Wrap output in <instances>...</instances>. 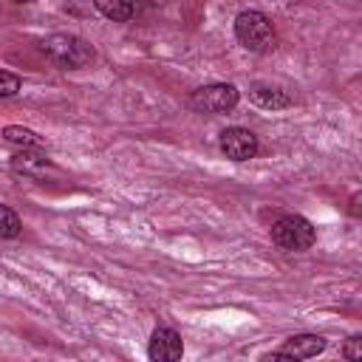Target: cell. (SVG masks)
Segmentation results:
<instances>
[{
  "mask_svg": "<svg viewBox=\"0 0 362 362\" xmlns=\"http://www.w3.org/2000/svg\"><path fill=\"white\" fill-rule=\"evenodd\" d=\"M3 136H6V141L8 144H23V150L25 147H42V139L34 133V130H28V127H17V124H8L6 130H3Z\"/></svg>",
  "mask_w": 362,
  "mask_h": 362,
  "instance_id": "cell-10",
  "label": "cell"
},
{
  "mask_svg": "<svg viewBox=\"0 0 362 362\" xmlns=\"http://www.w3.org/2000/svg\"><path fill=\"white\" fill-rule=\"evenodd\" d=\"M240 93L235 85L229 82H215V85H204L198 88L192 96H189V105L198 110V113H226L238 105Z\"/></svg>",
  "mask_w": 362,
  "mask_h": 362,
  "instance_id": "cell-4",
  "label": "cell"
},
{
  "mask_svg": "<svg viewBox=\"0 0 362 362\" xmlns=\"http://www.w3.org/2000/svg\"><path fill=\"white\" fill-rule=\"evenodd\" d=\"M342 354H345V359H351V362H362V337H351V339L345 342Z\"/></svg>",
  "mask_w": 362,
  "mask_h": 362,
  "instance_id": "cell-13",
  "label": "cell"
},
{
  "mask_svg": "<svg viewBox=\"0 0 362 362\" xmlns=\"http://www.w3.org/2000/svg\"><path fill=\"white\" fill-rule=\"evenodd\" d=\"M181 354H184V342H181L178 331H173V328L153 331L150 345H147V356L153 362H175V359H181Z\"/></svg>",
  "mask_w": 362,
  "mask_h": 362,
  "instance_id": "cell-6",
  "label": "cell"
},
{
  "mask_svg": "<svg viewBox=\"0 0 362 362\" xmlns=\"http://www.w3.org/2000/svg\"><path fill=\"white\" fill-rule=\"evenodd\" d=\"M221 150L232 161H249L257 153V136L246 127H226L221 133Z\"/></svg>",
  "mask_w": 362,
  "mask_h": 362,
  "instance_id": "cell-5",
  "label": "cell"
},
{
  "mask_svg": "<svg viewBox=\"0 0 362 362\" xmlns=\"http://www.w3.org/2000/svg\"><path fill=\"white\" fill-rule=\"evenodd\" d=\"M17 3H28V0H17Z\"/></svg>",
  "mask_w": 362,
  "mask_h": 362,
  "instance_id": "cell-15",
  "label": "cell"
},
{
  "mask_svg": "<svg viewBox=\"0 0 362 362\" xmlns=\"http://www.w3.org/2000/svg\"><path fill=\"white\" fill-rule=\"evenodd\" d=\"M314 238H317V232H314L311 221L303 215H286L272 223V240L286 252H303L314 243Z\"/></svg>",
  "mask_w": 362,
  "mask_h": 362,
  "instance_id": "cell-3",
  "label": "cell"
},
{
  "mask_svg": "<svg viewBox=\"0 0 362 362\" xmlns=\"http://www.w3.org/2000/svg\"><path fill=\"white\" fill-rule=\"evenodd\" d=\"M144 3H150V6H161L164 0H144Z\"/></svg>",
  "mask_w": 362,
  "mask_h": 362,
  "instance_id": "cell-14",
  "label": "cell"
},
{
  "mask_svg": "<svg viewBox=\"0 0 362 362\" xmlns=\"http://www.w3.org/2000/svg\"><path fill=\"white\" fill-rule=\"evenodd\" d=\"M249 96H252L255 105H260V107H266V110H280V107H288V105H291V99H288L280 88H272V85H263V82L252 85Z\"/></svg>",
  "mask_w": 362,
  "mask_h": 362,
  "instance_id": "cell-8",
  "label": "cell"
},
{
  "mask_svg": "<svg viewBox=\"0 0 362 362\" xmlns=\"http://www.w3.org/2000/svg\"><path fill=\"white\" fill-rule=\"evenodd\" d=\"M42 54L57 65V68H85L93 59V48L74 34H51L40 42Z\"/></svg>",
  "mask_w": 362,
  "mask_h": 362,
  "instance_id": "cell-2",
  "label": "cell"
},
{
  "mask_svg": "<svg viewBox=\"0 0 362 362\" xmlns=\"http://www.w3.org/2000/svg\"><path fill=\"white\" fill-rule=\"evenodd\" d=\"M93 6L113 23H127L133 17V0H93Z\"/></svg>",
  "mask_w": 362,
  "mask_h": 362,
  "instance_id": "cell-9",
  "label": "cell"
},
{
  "mask_svg": "<svg viewBox=\"0 0 362 362\" xmlns=\"http://www.w3.org/2000/svg\"><path fill=\"white\" fill-rule=\"evenodd\" d=\"M20 88V79L11 71H0V96H14Z\"/></svg>",
  "mask_w": 362,
  "mask_h": 362,
  "instance_id": "cell-12",
  "label": "cell"
},
{
  "mask_svg": "<svg viewBox=\"0 0 362 362\" xmlns=\"http://www.w3.org/2000/svg\"><path fill=\"white\" fill-rule=\"evenodd\" d=\"M0 215H3V229H0V235H3V238H17V235H20V218L14 215V209H11V206H3Z\"/></svg>",
  "mask_w": 362,
  "mask_h": 362,
  "instance_id": "cell-11",
  "label": "cell"
},
{
  "mask_svg": "<svg viewBox=\"0 0 362 362\" xmlns=\"http://www.w3.org/2000/svg\"><path fill=\"white\" fill-rule=\"evenodd\" d=\"M325 351V339L320 334H297V337H288V342L269 354L266 359H311L317 354Z\"/></svg>",
  "mask_w": 362,
  "mask_h": 362,
  "instance_id": "cell-7",
  "label": "cell"
},
{
  "mask_svg": "<svg viewBox=\"0 0 362 362\" xmlns=\"http://www.w3.org/2000/svg\"><path fill=\"white\" fill-rule=\"evenodd\" d=\"M235 37L240 40L243 48L255 51V54H266L277 45V34H274V25L272 20L263 14V11H240L235 17Z\"/></svg>",
  "mask_w": 362,
  "mask_h": 362,
  "instance_id": "cell-1",
  "label": "cell"
}]
</instances>
